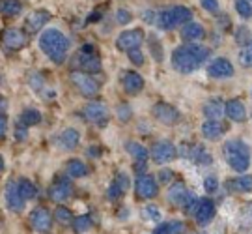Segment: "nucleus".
Returning <instances> with one entry per match:
<instances>
[{
  "instance_id": "obj_24",
  "label": "nucleus",
  "mask_w": 252,
  "mask_h": 234,
  "mask_svg": "<svg viewBox=\"0 0 252 234\" xmlns=\"http://www.w3.org/2000/svg\"><path fill=\"white\" fill-rule=\"evenodd\" d=\"M187 193H189V191H187V188H185V184H183V182H174L170 188H168L166 198H168V202H170V204H181Z\"/></svg>"
},
{
  "instance_id": "obj_32",
  "label": "nucleus",
  "mask_w": 252,
  "mask_h": 234,
  "mask_svg": "<svg viewBox=\"0 0 252 234\" xmlns=\"http://www.w3.org/2000/svg\"><path fill=\"white\" fill-rule=\"evenodd\" d=\"M67 174L71 178H82V176L88 174V167L82 161H79V159H71V161L67 163Z\"/></svg>"
},
{
  "instance_id": "obj_56",
  "label": "nucleus",
  "mask_w": 252,
  "mask_h": 234,
  "mask_svg": "<svg viewBox=\"0 0 252 234\" xmlns=\"http://www.w3.org/2000/svg\"><path fill=\"white\" fill-rule=\"evenodd\" d=\"M88 154H90V156H94V157H99L101 150H99V148H90V150H88Z\"/></svg>"
},
{
  "instance_id": "obj_52",
  "label": "nucleus",
  "mask_w": 252,
  "mask_h": 234,
  "mask_svg": "<svg viewBox=\"0 0 252 234\" xmlns=\"http://www.w3.org/2000/svg\"><path fill=\"white\" fill-rule=\"evenodd\" d=\"M172 176H174V172L168 171V169H164V171H161V174H159V184H166V182L170 180Z\"/></svg>"
},
{
  "instance_id": "obj_28",
  "label": "nucleus",
  "mask_w": 252,
  "mask_h": 234,
  "mask_svg": "<svg viewBox=\"0 0 252 234\" xmlns=\"http://www.w3.org/2000/svg\"><path fill=\"white\" fill-rule=\"evenodd\" d=\"M17 191L23 200H30V198L36 197V186L28 180V178H21L17 182Z\"/></svg>"
},
{
  "instance_id": "obj_16",
  "label": "nucleus",
  "mask_w": 252,
  "mask_h": 234,
  "mask_svg": "<svg viewBox=\"0 0 252 234\" xmlns=\"http://www.w3.org/2000/svg\"><path fill=\"white\" fill-rule=\"evenodd\" d=\"M129 189V176L126 172H118V176L112 180L110 188L107 191V197L108 200H118L126 195V191Z\"/></svg>"
},
{
  "instance_id": "obj_1",
  "label": "nucleus",
  "mask_w": 252,
  "mask_h": 234,
  "mask_svg": "<svg viewBox=\"0 0 252 234\" xmlns=\"http://www.w3.org/2000/svg\"><path fill=\"white\" fill-rule=\"evenodd\" d=\"M39 49L53 60L54 64H62L69 51V39L58 28H47L39 34Z\"/></svg>"
},
{
  "instance_id": "obj_47",
  "label": "nucleus",
  "mask_w": 252,
  "mask_h": 234,
  "mask_svg": "<svg viewBox=\"0 0 252 234\" xmlns=\"http://www.w3.org/2000/svg\"><path fill=\"white\" fill-rule=\"evenodd\" d=\"M200 6L206 9V11H211V13L219 11V8H220V4L215 2V0H202V4H200Z\"/></svg>"
},
{
  "instance_id": "obj_38",
  "label": "nucleus",
  "mask_w": 252,
  "mask_h": 234,
  "mask_svg": "<svg viewBox=\"0 0 252 234\" xmlns=\"http://www.w3.org/2000/svg\"><path fill=\"white\" fill-rule=\"evenodd\" d=\"M235 39H237V43L243 47H251V32H249V28L247 27H241L235 30Z\"/></svg>"
},
{
  "instance_id": "obj_21",
  "label": "nucleus",
  "mask_w": 252,
  "mask_h": 234,
  "mask_svg": "<svg viewBox=\"0 0 252 234\" xmlns=\"http://www.w3.org/2000/svg\"><path fill=\"white\" fill-rule=\"evenodd\" d=\"M122 84H124V90L127 94H138L144 88V79L136 72H126L122 77Z\"/></svg>"
},
{
  "instance_id": "obj_51",
  "label": "nucleus",
  "mask_w": 252,
  "mask_h": 234,
  "mask_svg": "<svg viewBox=\"0 0 252 234\" xmlns=\"http://www.w3.org/2000/svg\"><path fill=\"white\" fill-rule=\"evenodd\" d=\"M27 135H28L27 127H23L21 124H19V126L15 127V139H17V141H25V139H27Z\"/></svg>"
},
{
  "instance_id": "obj_48",
  "label": "nucleus",
  "mask_w": 252,
  "mask_h": 234,
  "mask_svg": "<svg viewBox=\"0 0 252 234\" xmlns=\"http://www.w3.org/2000/svg\"><path fill=\"white\" fill-rule=\"evenodd\" d=\"M204 188H206L207 193H213V191L219 188V182H217L213 176H209V178H206V180H204Z\"/></svg>"
},
{
  "instance_id": "obj_44",
  "label": "nucleus",
  "mask_w": 252,
  "mask_h": 234,
  "mask_svg": "<svg viewBox=\"0 0 252 234\" xmlns=\"http://www.w3.org/2000/svg\"><path fill=\"white\" fill-rule=\"evenodd\" d=\"M129 60L136 66H140V64H144V53L140 51V49H133V51H129Z\"/></svg>"
},
{
  "instance_id": "obj_45",
  "label": "nucleus",
  "mask_w": 252,
  "mask_h": 234,
  "mask_svg": "<svg viewBox=\"0 0 252 234\" xmlns=\"http://www.w3.org/2000/svg\"><path fill=\"white\" fill-rule=\"evenodd\" d=\"M116 19H118V23L120 25H127V23H131V19H133V15L127 11V9H124V8H120L116 11Z\"/></svg>"
},
{
  "instance_id": "obj_41",
  "label": "nucleus",
  "mask_w": 252,
  "mask_h": 234,
  "mask_svg": "<svg viewBox=\"0 0 252 234\" xmlns=\"http://www.w3.org/2000/svg\"><path fill=\"white\" fill-rule=\"evenodd\" d=\"M237 191H251L252 188V180H251V176H241V178H237V180L232 182Z\"/></svg>"
},
{
  "instance_id": "obj_25",
  "label": "nucleus",
  "mask_w": 252,
  "mask_h": 234,
  "mask_svg": "<svg viewBox=\"0 0 252 234\" xmlns=\"http://www.w3.org/2000/svg\"><path fill=\"white\" fill-rule=\"evenodd\" d=\"M79 141H81V135L73 127H67L62 135H60V144H62L63 150H75L79 146Z\"/></svg>"
},
{
  "instance_id": "obj_35",
  "label": "nucleus",
  "mask_w": 252,
  "mask_h": 234,
  "mask_svg": "<svg viewBox=\"0 0 252 234\" xmlns=\"http://www.w3.org/2000/svg\"><path fill=\"white\" fill-rule=\"evenodd\" d=\"M54 217H56V221L62 223V225H69V223H71V212H69V208H65V206L56 208V210H54Z\"/></svg>"
},
{
  "instance_id": "obj_34",
  "label": "nucleus",
  "mask_w": 252,
  "mask_h": 234,
  "mask_svg": "<svg viewBox=\"0 0 252 234\" xmlns=\"http://www.w3.org/2000/svg\"><path fill=\"white\" fill-rule=\"evenodd\" d=\"M73 229H75V233H88L92 229V217L90 216H79L75 217V221H73Z\"/></svg>"
},
{
  "instance_id": "obj_33",
  "label": "nucleus",
  "mask_w": 252,
  "mask_h": 234,
  "mask_svg": "<svg viewBox=\"0 0 252 234\" xmlns=\"http://www.w3.org/2000/svg\"><path fill=\"white\" fill-rule=\"evenodd\" d=\"M189 49V53L194 56V60L202 66V64L206 62L207 58H209V49L207 47H202V45H196V43H189V45H185Z\"/></svg>"
},
{
  "instance_id": "obj_55",
  "label": "nucleus",
  "mask_w": 252,
  "mask_h": 234,
  "mask_svg": "<svg viewBox=\"0 0 252 234\" xmlns=\"http://www.w3.org/2000/svg\"><path fill=\"white\" fill-rule=\"evenodd\" d=\"M142 19H146L148 23H153V21H155V15H153V11H146V13H142Z\"/></svg>"
},
{
  "instance_id": "obj_50",
  "label": "nucleus",
  "mask_w": 252,
  "mask_h": 234,
  "mask_svg": "<svg viewBox=\"0 0 252 234\" xmlns=\"http://www.w3.org/2000/svg\"><path fill=\"white\" fill-rule=\"evenodd\" d=\"M6 133H8V118L6 115H0V139L6 137Z\"/></svg>"
},
{
  "instance_id": "obj_29",
  "label": "nucleus",
  "mask_w": 252,
  "mask_h": 234,
  "mask_svg": "<svg viewBox=\"0 0 252 234\" xmlns=\"http://www.w3.org/2000/svg\"><path fill=\"white\" fill-rule=\"evenodd\" d=\"M183 229L185 227H183L181 221H168V223H161L153 231V234H181Z\"/></svg>"
},
{
  "instance_id": "obj_7",
  "label": "nucleus",
  "mask_w": 252,
  "mask_h": 234,
  "mask_svg": "<svg viewBox=\"0 0 252 234\" xmlns=\"http://www.w3.org/2000/svg\"><path fill=\"white\" fill-rule=\"evenodd\" d=\"M142 41H144V32L140 28H131V30H126L118 36L116 47L124 53H129L133 49H138Z\"/></svg>"
},
{
  "instance_id": "obj_49",
  "label": "nucleus",
  "mask_w": 252,
  "mask_h": 234,
  "mask_svg": "<svg viewBox=\"0 0 252 234\" xmlns=\"http://www.w3.org/2000/svg\"><path fill=\"white\" fill-rule=\"evenodd\" d=\"M30 84H32L34 90H41V88H43V79H41L37 73H34V75L30 77Z\"/></svg>"
},
{
  "instance_id": "obj_27",
  "label": "nucleus",
  "mask_w": 252,
  "mask_h": 234,
  "mask_svg": "<svg viewBox=\"0 0 252 234\" xmlns=\"http://www.w3.org/2000/svg\"><path fill=\"white\" fill-rule=\"evenodd\" d=\"M224 133V126L220 122H211L207 120L202 124V135L206 139H219V137Z\"/></svg>"
},
{
  "instance_id": "obj_3",
  "label": "nucleus",
  "mask_w": 252,
  "mask_h": 234,
  "mask_svg": "<svg viewBox=\"0 0 252 234\" xmlns=\"http://www.w3.org/2000/svg\"><path fill=\"white\" fill-rule=\"evenodd\" d=\"M190 17H192V11L185 6H174V8H168L157 13L155 15V25L162 30H170V28L178 27L181 23H190Z\"/></svg>"
},
{
  "instance_id": "obj_30",
  "label": "nucleus",
  "mask_w": 252,
  "mask_h": 234,
  "mask_svg": "<svg viewBox=\"0 0 252 234\" xmlns=\"http://www.w3.org/2000/svg\"><path fill=\"white\" fill-rule=\"evenodd\" d=\"M19 122H21V126L25 124V126H36L41 122V113L36 111V109H27L21 117H19Z\"/></svg>"
},
{
  "instance_id": "obj_53",
  "label": "nucleus",
  "mask_w": 252,
  "mask_h": 234,
  "mask_svg": "<svg viewBox=\"0 0 252 234\" xmlns=\"http://www.w3.org/2000/svg\"><path fill=\"white\" fill-rule=\"evenodd\" d=\"M99 19H101V13H99V11H94L90 17L86 19V23L90 25V23H94V21H99Z\"/></svg>"
},
{
  "instance_id": "obj_15",
  "label": "nucleus",
  "mask_w": 252,
  "mask_h": 234,
  "mask_svg": "<svg viewBox=\"0 0 252 234\" xmlns=\"http://www.w3.org/2000/svg\"><path fill=\"white\" fill-rule=\"evenodd\" d=\"M2 41H4V45L8 47V49L17 51V49H23V47L27 45V36L19 28H8L2 34Z\"/></svg>"
},
{
  "instance_id": "obj_6",
  "label": "nucleus",
  "mask_w": 252,
  "mask_h": 234,
  "mask_svg": "<svg viewBox=\"0 0 252 234\" xmlns=\"http://www.w3.org/2000/svg\"><path fill=\"white\" fill-rule=\"evenodd\" d=\"M69 79H71V82L77 86V90L81 92L84 98H94V96H97L99 86H97V82L94 81L88 73H82L75 70V72L69 73Z\"/></svg>"
},
{
  "instance_id": "obj_11",
  "label": "nucleus",
  "mask_w": 252,
  "mask_h": 234,
  "mask_svg": "<svg viewBox=\"0 0 252 234\" xmlns=\"http://www.w3.org/2000/svg\"><path fill=\"white\" fill-rule=\"evenodd\" d=\"M30 223L37 233H49L53 225V217L49 214V210L43 206H37L30 212Z\"/></svg>"
},
{
  "instance_id": "obj_26",
  "label": "nucleus",
  "mask_w": 252,
  "mask_h": 234,
  "mask_svg": "<svg viewBox=\"0 0 252 234\" xmlns=\"http://www.w3.org/2000/svg\"><path fill=\"white\" fill-rule=\"evenodd\" d=\"M181 38L185 41H196L200 38H204V27L200 23H187L181 30Z\"/></svg>"
},
{
  "instance_id": "obj_43",
  "label": "nucleus",
  "mask_w": 252,
  "mask_h": 234,
  "mask_svg": "<svg viewBox=\"0 0 252 234\" xmlns=\"http://www.w3.org/2000/svg\"><path fill=\"white\" fill-rule=\"evenodd\" d=\"M142 216H144L146 219H152V221H159V219H161V212H159V208H155V206H146L144 210H142Z\"/></svg>"
},
{
  "instance_id": "obj_2",
  "label": "nucleus",
  "mask_w": 252,
  "mask_h": 234,
  "mask_svg": "<svg viewBox=\"0 0 252 234\" xmlns=\"http://www.w3.org/2000/svg\"><path fill=\"white\" fill-rule=\"evenodd\" d=\"M224 157L235 172H245L251 165V150L247 143L235 139L224 144Z\"/></svg>"
},
{
  "instance_id": "obj_31",
  "label": "nucleus",
  "mask_w": 252,
  "mask_h": 234,
  "mask_svg": "<svg viewBox=\"0 0 252 234\" xmlns=\"http://www.w3.org/2000/svg\"><path fill=\"white\" fill-rule=\"evenodd\" d=\"M0 11L8 17H15L23 11V4L15 2V0H4V2H0Z\"/></svg>"
},
{
  "instance_id": "obj_39",
  "label": "nucleus",
  "mask_w": 252,
  "mask_h": 234,
  "mask_svg": "<svg viewBox=\"0 0 252 234\" xmlns=\"http://www.w3.org/2000/svg\"><path fill=\"white\" fill-rule=\"evenodd\" d=\"M116 117L122 120V122H129L133 118V109L129 107V103H120L116 107Z\"/></svg>"
},
{
  "instance_id": "obj_42",
  "label": "nucleus",
  "mask_w": 252,
  "mask_h": 234,
  "mask_svg": "<svg viewBox=\"0 0 252 234\" xmlns=\"http://www.w3.org/2000/svg\"><path fill=\"white\" fill-rule=\"evenodd\" d=\"M239 62H241L243 68H251V64H252L251 47H243V49H241V53H239Z\"/></svg>"
},
{
  "instance_id": "obj_37",
  "label": "nucleus",
  "mask_w": 252,
  "mask_h": 234,
  "mask_svg": "<svg viewBox=\"0 0 252 234\" xmlns=\"http://www.w3.org/2000/svg\"><path fill=\"white\" fill-rule=\"evenodd\" d=\"M235 11H237L243 19H251L252 4L251 2H247V0H237V2H235Z\"/></svg>"
},
{
  "instance_id": "obj_10",
  "label": "nucleus",
  "mask_w": 252,
  "mask_h": 234,
  "mask_svg": "<svg viewBox=\"0 0 252 234\" xmlns=\"http://www.w3.org/2000/svg\"><path fill=\"white\" fill-rule=\"evenodd\" d=\"M135 191L140 198H153L159 191V186L153 176L150 174H138V178L135 182Z\"/></svg>"
},
{
  "instance_id": "obj_4",
  "label": "nucleus",
  "mask_w": 252,
  "mask_h": 234,
  "mask_svg": "<svg viewBox=\"0 0 252 234\" xmlns=\"http://www.w3.org/2000/svg\"><path fill=\"white\" fill-rule=\"evenodd\" d=\"M75 64L82 70V73H95L101 70V58L95 54V47L86 43L81 47V51L75 58Z\"/></svg>"
},
{
  "instance_id": "obj_9",
  "label": "nucleus",
  "mask_w": 252,
  "mask_h": 234,
  "mask_svg": "<svg viewBox=\"0 0 252 234\" xmlns=\"http://www.w3.org/2000/svg\"><path fill=\"white\" fill-rule=\"evenodd\" d=\"M152 113L159 122L168 124V126L176 124V122H180V118H181L180 111H178L176 107H172V105H168V103H155L152 109Z\"/></svg>"
},
{
  "instance_id": "obj_17",
  "label": "nucleus",
  "mask_w": 252,
  "mask_h": 234,
  "mask_svg": "<svg viewBox=\"0 0 252 234\" xmlns=\"http://www.w3.org/2000/svg\"><path fill=\"white\" fill-rule=\"evenodd\" d=\"M4 195H6V206H8V210H11V212H21V210H23L25 200L19 195L17 184H15V182H8V184H6Z\"/></svg>"
},
{
  "instance_id": "obj_46",
  "label": "nucleus",
  "mask_w": 252,
  "mask_h": 234,
  "mask_svg": "<svg viewBox=\"0 0 252 234\" xmlns=\"http://www.w3.org/2000/svg\"><path fill=\"white\" fill-rule=\"evenodd\" d=\"M194 204H196V197H194L192 193H187L185 198H183V202H181L183 210H185V212H190V210L194 208Z\"/></svg>"
},
{
  "instance_id": "obj_20",
  "label": "nucleus",
  "mask_w": 252,
  "mask_h": 234,
  "mask_svg": "<svg viewBox=\"0 0 252 234\" xmlns=\"http://www.w3.org/2000/svg\"><path fill=\"white\" fill-rule=\"evenodd\" d=\"M202 113H204V117H206L207 120H211V122H219L220 117L224 115V103L217 98L209 99V101H206V103L202 105Z\"/></svg>"
},
{
  "instance_id": "obj_18",
  "label": "nucleus",
  "mask_w": 252,
  "mask_h": 234,
  "mask_svg": "<svg viewBox=\"0 0 252 234\" xmlns=\"http://www.w3.org/2000/svg\"><path fill=\"white\" fill-rule=\"evenodd\" d=\"M71 191H73L71 182L67 180V178H58V180L53 184L49 195H51V198L56 200V202H62V200H65V198L71 195Z\"/></svg>"
},
{
  "instance_id": "obj_40",
  "label": "nucleus",
  "mask_w": 252,
  "mask_h": 234,
  "mask_svg": "<svg viewBox=\"0 0 252 234\" xmlns=\"http://www.w3.org/2000/svg\"><path fill=\"white\" fill-rule=\"evenodd\" d=\"M150 49H152V53H153V58L157 60V62H162V45H161V41H157L155 39V36H150Z\"/></svg>"
},
{
  "instance_id": "obj_14",
  "label": "nucleus",
  "mask_w": 252,
  "mask_h": 234,
  "mask_svg": "<svg viewBox=\"0 0 252 234\" xmlns=\"http://www.w3.org/2000/svg\"><path fill=\"white\" fill-rule=\"evenodd\" d=\"M207 75L213 79H228L234 75V66L226 58H215L207 66Z\"/></svg>"
},
{
  "instance_id": "obj_22",
  "label": "nucleus",
  "mask_w": 252,
  "mask_h": 234,
  "mask_svg": "<svg viewBox=\"0 0 252 234\" xmlns=\"http://www.w3.org/2000/svg\"><path fill=\"white\" fill-rule=\"evenodd\" d=\"M49 19H51V13L45 11V9L32 11L27 17V28L30 32H39V28L45 27V23H49Z\"/></svg>"
},
{
  "instance_id": "obj_54",
  "label": "nucleus",
  "mask_w": 252,
  "mask_h": 234,
  "mask_svg": "<svg viewBox=\"0 0 252 234\" xmlns=\"http://www.w3.org/2000/svg\"><path fill=\"white\" fill-rule=\"evenodd\" d=\"M6 109H8V101H6V98H2V96H0V115H4V113H6Z\"/></svg>"
},
{
  "instance_id": "obj_8",
  "label": "nucleus",
  "mask_w": 252,
  "mask_h": 234,
  "mask_svg": "<svg viewBox=\"0 0 252 234\" xmlns=\"http://www.w3.org/2000/svg\"><path fill=\"white\" fill-rule=\"evenodd\" d=\"M82 115L84 118L92 122V124H95V126H107L108 122V109L105 103H99V101H92L88 103L84 111H82Z\"/></svg>"
},
{
  "instance_id": "obj_5",
  "label": "nucleus",
  "mask_w": 252,
  "mask_h": 234,
  "mask_svg": "<svg viewBox=\"0 0 252 234\" xmlns=\"http://www.w3.org/2000/svg\"><path fill=\"white\" fill-rule=\"evenodd\" d=\"M172 68L180 73H192L200 68V64L194 60V56L189 53V49L183 45L174 49L172 53Z\"/></svg>"
},
{
  "instance_id": "obj_13",
  "label": "nucleus",
  "mask_w": 252,
  "mask_h": 234,
  "mask_svg": "<svg viewBox=\"0 0 252 234\" xmlns=\"http://www.w3.org/2000/svg\"><path fill=\"white\" fill-rule=\"evenodd\" d=\"M215 202L211 198H202L198 200V206H196V212H194V217H196V223L200 227H206L213 221L215 217Z\"/></svg>"
},
{
  "instance_id": "obj_57",
  "label": "nucleus",
  "mask_w": 252,
  "mask_h": 234,
  "mask_svg": "<svg viewBox=\"0 0 252 234\" xmlns=\"http://www.w3.org/2000/svg\"><path fill=\"white\" fill-rule=\"evenodd\" d=\"M4 171V159H2V156H0V172Z\"/></svg>"
},
{
  "instance_id": "obj_23",
  "label": "nucleus",
  "mask_w": 252,
  "mask_h": 234,
  "mask_svg": "<svg viewBox=\"0 0 252 234\" xmlns=\"http://www.w3.org/2000/svg\"><path fill=\"white\" fill-rule=\"evenodd\" d=\"M124 148H126V152L135 159V163H148V156H150V152H148L140 143L127 141V143L124 144Z\"/></svg>"
},
{
  "instance_id": "obj_19",
  "label": "nucleus",
  "mask_w": 252,
  "mask_h": 234,
  "mask_svg": "<svg viewBox=\"0 0 252 234\" xmlns=\"http://www.w3.org/2000/svg\"><path fill=\"white\" fill-rule=\"evenodd\" d=\"M224 115L230 118L232 122H243L245 118H247V109H245L243 101H239V99H230V101H226Z\"/></svg>"
},
{
  "instance_id": "obj_12",
  "label": "nucleus",
  "mask_w": 252,
  "mask_h": 234,
  "mask_svg": "<svg viewBox=\"0 0 252 234\" xmlns=\"http://www.w3.org/2000/svg\"><path fill=\"white\" fill-rule=\"evenodd\" d=\"M176 146L168 141H161V143H155L152 148V157L155 159V163H159V165H164V163L172 161L174 157H176Z\"/></svg>"
},
{
  "instance_id": "obj_36",
  "label": "nucleus",
  "mask_w": 252,
  "mask_h": 234,
  "mask_svg": "<svg viewBox=\"0 0 252 234\" xmlns=\"http://www.w3.org/2000/svg\"><path fill=\"white\" fill-rule=\"evenodd\" d=\"M190 157H194L196 163H200V165H209V163L213 161L211 159V154L207 152L206 148H194V152H192Z\"/></svg>"
}]
</instances>
